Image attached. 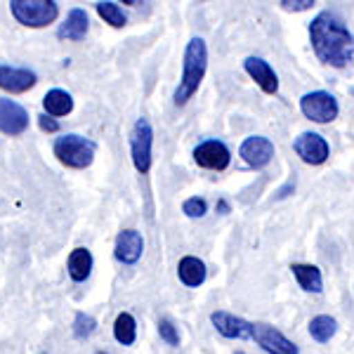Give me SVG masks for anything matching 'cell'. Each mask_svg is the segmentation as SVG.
<instances>
[{
	"instance_id": "1",
	"label": "cell",
	"mask_w": 354,
	"mask_h": 354,
	"mask_svg": "<svg viewBox=\"0 0 354 354\" xmlns=\"http://www.w3.org/2000/svg\"><path fill=\"white\" fill-rule=\"evenodd\" d=\"M310 41L314 55L328 66L342 68L352 62L354 55V38L342 21L335 15L322 12L314 17L310 24Z\"/></svg>"
},
{
	"instance_id": "2",
	"label": "cell",
	"mask_w": 354,
	"mask_h": 354,
	"mask_svg": "<svg viewBox=\"0 0 354 354\" xmlns=\"http://www.w3.org/2000/svg\"><path fill=\"white\" fill-rule=\"evenodd\" d=\"M205 71H208V45H205L203 38H192L185 50L180 85H177L173 95V102L177 106H185L196 95L198 85L205 78Z\"/></svg>"
},
{
	"instance_id": "3",
	"label": "cell",
	"mask_w": 354,
	"mask_h": 354,
	"mask_svg": "<svg viewBox=\"0 0 354 354\" xmlns=\"http://www.w3.org/2000/svg\"><path fill=\"white\" fill-rule=\"evenodd\" d=\"M53 151L62 165L73 170H83L95 161L97 147L93 140H85L81 135H64V137H57Z\"/></svg>"
},
{
	"instance_id": "4",
	"label": "cell",
	"mask_w": 354,
	"mask_h": 354,
	"mask_svg": "<svg viewBox=\"0 0 354 354\" xmlns=\"http://www.w3.org/2000/svg\"><path fill=\"white\" fill-rule=\"evenodd\" d=\"M10 10L15 19L28 28H43L59 17L55 0H10Z\"/></svg>"
},
{
	"instance_id": "5",
	"label": "cell",
	"mask_w": 354,
	"mask_h": 354,
	"mask_svg": "<svg viewBox=\"0 0 354 354\" xmlns=\"http://www.w3.org/2000/svg\"><path fill=\"white\" fill-rule=\"evenodd\" d=\"M300 111L305 118L324 125L338 118L340 106H338V100L330 93H326V90H314V93H307L300 100Z\"/></svg>"
},
{
	"instance_id": "6",
	"label": "cell",
	"mask_w": 354,
	"mask_h": 354,
	"mask_svg": "<svg viewBox=\"0 0 354 354\" xmlns=\"http://www.w3.org/2000/svg\"><path fill=\"white\" fill-rule=\"evenodd\" d=\"M151 145H153V130L147 118H137L130 133V153L137 173L147 175L151 170Z\"/></svg>"
},
{
	"instance_id": "7",
	"label": "cell",
	"mask_w": 354,
	"mask_h": 354,
	"mask_svg": "<svg viewBox=\"0 0 354 354\" xmlns=\"http://www.w3.org/2000/svg\"><path fill=\"white\" fill-rule=\"evenodd\" d=\"M293 149L307 165H322V163H326L328 156H330L328 142L324 140L322 135H317V133L298 135V137H295V142H293Z\"/></svg>"
},
{
	"instance_id": "8",
	"label": "cell",
	"mask_w": 354,
	"mask_h": 354,
	"mask_svg": "<svg viewBox=\"0 0 354 354\" xmlns=\"http://www.w3.org/2000/svg\"><path fill=\"white\" fill-rule=\"evenodd\" d=\"M194 161L205 170H227V165L232 161V153L227 149L225 142L220 140H205L194 149Z\"/></svg>"
},
{
	"instance_id": "9",
	"label": "cell",
	"mask_w": 354,
	"mask_h": 354,
	"mask_svg": "<svg viewBox=\"0 0 354 354\" xmlns=\"http://www.w3.org/2000/svg\"><path fill=\"white\" fill-rule=\"evenodd\" d=\"M253 340L270 354H298V347L281 330L267 326V324H253Z\"/></svg>"
},
{
	"instance_id": "10",
	"label": "cell",
	"mask_w": 354,
	"mask_h": 354,
	"mask_svg": "<svg viewBox=\"0 0 354 354\" xmlns=\"http://www.w3.org/2000/svg\"><path fill=\"white\" fill-rule=\"evenodd\" d=\"M28 128V113L15 100H0V133L17 137L26 133Z\"/></svg>"
},
{
	"instance_id": "11",
	"label": "cell",
	"mask_w": 354,
	"mask_h": 354,
	"mask_svg": "<svg viewBox=\"0 0 354 354\" xmlns=\"http://www.w3.org/2000/svg\"><path fill=\"white\" fill-rule=\"evenodd\" d=\"M239 153H241V158L250 165V168H265V165L274 158V145H272V140H267V137L253 135V137H245Z\"/></svg>"
},
{
	"instance_id": "12",
	"label": "cell",
	"mask_w": 354,
	"mask_h": 354,
	"mask_svg": "<svg viewBox=\"0 0 354 354\" xmlns=\"http://www.w3.org/2000/svg\"><path fill=\"white\" fill-rule=\"evenodd\" d=\"M210 322H213V326L218 328V333L225 335V338H239V340L253 338V324L245 322L241 317H234V314L225 312V310H218V312L210 314Z\"/></svg>"
},
{
	"instance_id": "13",
	"label": "cell",
	"mask_w": 354,
	"mask_h": 354,
	"mask_svg": "<svg viewBox=\"0 0 354 354\" xmlns=\"http://www.w3.org/2000/svg\"><path fill=\"white\" fill-rule=\"evenodd\" d=\"M38 83V76L28 68H17L0 64V90H8L12 95H21L26 90H31Z\"/></svg>"
},
{
	"instance_id": "14",
	"label": "cell",
	"mask_w": 354,
	"mask_h": 354,
	"mask_svg": "<svg viewBox=\"0 0 354 354\" xmlns=\"http://www.w3.org/2000/svg\"><path fill=\"white\" fill-rule=\"evenodd\" d=\"M142 250H145V239H142V234L137 230H123L116 236L113 255H116V260L123 262V265H135V262L142 258Z\"/></svg>"
},
{
	"instance_id": "15",
	"label": "cell",
	"mask_w": 354,
	"mask_h": 354,
	"mask_svg": "<svg viewBox=\"0 0 354 354\" xmlns=\"http://www.w3.org/2000/svg\"><path fill=\"white\" fill-rule=\"evenodd\" d=\"M243 68L255 83L260 85V90L265 95H277L279 93V76L274 73V68L267 64L260 57H248L243 62Z\"/></svg>"
},
{
	"instance_id": "16",
	"label": "cell",
	"mask_w": 354,
	"mask_h": 354,
	"mask_svg": "<svg viewBox=\"0 0 354 354\" xmlns=\"http://www.w3.org/2000/svg\"><path fill=\"white\" fill-rule=\"evenodd\" d=\"M88 28H90V19H88V15H85V10H71L66 21L59 26V31H57V36H59L62 41H83Z\"/></svg>"
},
{
	"instance_id": "17",
	"label": "cell",
	"mask_w": 354,
	"mask_h": 354,
	"mask_svg": "<svg viewBox=\"0 0 354 354\" xmlns=\"http://www.w3.org/2000/svg\"><path fill=\"white\" fill-rule=\"evenodd\" d=\"M205 265L203 260L194 258V255H187V258L180 260V265H177V277H180V281L185 283L187 288H198L201 283L205 281Z\"/></svg>"
},
{
	"instance_id": "18",
	"label": "cell",
	"mask_w": 354,
	"mask_h": 354,
	"mask_svg": "<svg viewBox=\"0 0 354 354\" xmlns=\"http://www.w3.org/2000/svg\"><path fill=\"white\" fill-rule=\"evenodd\" d=\"M290 272L298 279L300 288L307 290V293H322L324 290V279H322V270L314 265H302V262H293L290 265Z\"/></svg>"
},
{
	"instance_id": "19",
	"label": "cell",
	"mask_w": 354,
	"mask_h": 354,
	"mask_svg": "<svg viewBox=\"0 0 354 354\" xmlns=\"http://www.w3.org/2000/svg\"><path fill=\"white\" fill-rule=\"evenodd\" d=\"M66 270H68V277L76 283L85 281V279L90 277V272H93V253H90L88 248H73L71 255H68Z\"/></svg>"
},
{
	"instance_id": "20",
	"label": "cell",
	"mask_w": 354,
	"mask_h": 354,
	"mask_svg": "<svg viewBox=\"0 0 354 354\" xmlns=\"http://www.w3.org/2000/svg\"><path fill=\"white\" fill-rule=\"evenodd\" d=\"M43 106L50 116H66V113L73 111V100H71V95L64 93V90L55 88L43 97Z\"/></svg>"
},
{
	"instance_id": "21",
	"label": "cell",
	"mask_w": 354,
	"mask_h": 354,
	"mask_svg": "<svg viewBox=\"0 0 354 354\" xmlns=\"http://www.w3.org/2000/svg\"><path fill=\"white\" fill-rule=\"evenodd\" d=\"M113 338H116L121 345H133L137 338V324L135 317L128 312H121L113 322Z\"/></svg>"
},
{
	"instance_id": "22",
	"label": "cell",
	"mask_w": 354,
	"mask_h": 354,
	"mask_svg": "<svg viewBox=\"0 0 354 354\" xmlns=\"http://www.w3.org/2000/svg\"><path fill=\"white\" fill-rule=\"evenodd\" d=\"M338 330V324H335L333 317H326V314H319L310 322V335L317 342H328Z\"/></svg>"
},
{
	"instance_id": "23",
	"label": "cell",
	"mask_w": 354,
	"mask_h": 354,
	"mask_svg": "<svg viewBox=\"0 0 354 354\" xmlns=\"http://www.w3.org/2000/svg\"><path fill=\"white\" fill-rule=\"evenodd\" d=\"M97 15H100L102 19L113 28H123L125 21H128V17L123 15V10L118 8L116 3H109V0H104V3L97 5Z\"/></svg>"
},
{
	"instance_id": "24",
	"label": "cell",
	"mask_w": 354,
	"mask_h": 354,
	"mask_svg": "<svg viewBox=\"0 0 354 354\" xmlns=\"http://www.w3.org/2000/svg\"><path fill=\"white\" fill-rule=\"evenodd\" d=\"M95 330H97L95 317H90V314H85V312H78L76 319H73V335L85 340V338H90Z\"/></svg>"
},
{
	"instance_id": "25",
	"label": "cell",
	"mask_w": 354,
	"mask_h": 354,
	"mask_svg": "<svg viewBox=\"0 0 354 354\" xmlns=\"http://www.w3.org/2000/svg\"><path fill=\"white\" fill-rule=\"evenodd\" d=\"M182 210H185L187 218H203V215L208 213V203H205V198L192 196L182 203Z\"/></svg>"
},
{
	"instance_id": "26",
	"label": "cell",
	"mask_w": 354,
	"mask_h": 354,
	"mask_svg": "<svg viewBox=\"0 0 354 354\" xmlns=\"http://www.w3.org/2000/svg\"><path fill=\"white\" fill-rule=\"evenodd\" d=\"M158 333H161V338L168 342L170 347L180 345V333H177L173 322H168V319H161V322H158Z\"/></svg>"
},
{
	"instance_id": "27",
	"label": "cell",
	"mask_w": 354,
	"mask_h": 354,
	"mask_svg": "<svg viewBox=\"0 0 354 354\" xmlns=\"http://www.w3.org/2000/svg\"><path fill=\"white\" fill-rule=\"evenodd\" d=\"M314 5V0H281V8L288 12H305Z\"/></svg>"
},
{
	"instance_id": "28",
	"label": "cell",
	"mask_w": 354,
	"mask_h": 354,
	"mask_svg": "<svg viewBox=\"0 0 354 354\" xmlns=\"http://www.w3.org/2000/svg\"><path fill=\"white\" fill-rule=\"evenodd\" d=\"M38 125H41L43 133H57L59 130V123L55 121L50 113H43V116H38Z\"/></svg>"
},
{
	"instance_id": "29",
	"label": "cell",
	"mask_w": 354,
	"mask_h": 354,
	"mask_svg": "<svg viewBox=\"0 0 354 354\" xmlns=\"http://www.w3.org/2000/svg\"><path fill=\"white\" fill-rule=\"evenodd\" d=\"M218 210H220L222 215H225V213H230V205H227V201H220L218 203Z\"/></svg>"
},
{
	"instance_id": "30",
	"label": "cell",
	"mask_w": 354,
	"mask_h": 354,
	"mask_svg": "<svg viewBox=\"0 0 354 354\" xmlns=\"http://www.w3.org/2000/svg\"><path fill=\"white\" fill-rule=\"evenodd\" d=\"M121 3H123V5H135L137 0H121Z\"/></svg>"
},
{
	"instance_id": "31",
	"label": "cell",
	"mask_w": 354,
	"mask_h": 354,
	"mask_svg": "<svg viewBox=\"0 0 354 354\" xmlns=\"http://www.w3.org/2000/svg\"><path fill=\"white\" fill-rule=\"evenodd\" d=\"M234 354H243V352H234Z\"/></svg>"
}]
</instances>
